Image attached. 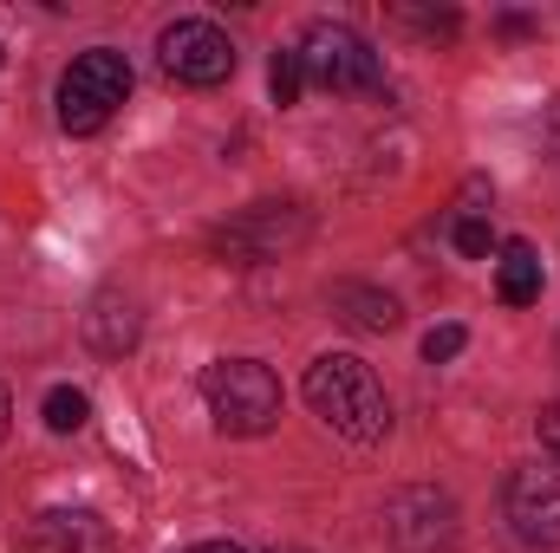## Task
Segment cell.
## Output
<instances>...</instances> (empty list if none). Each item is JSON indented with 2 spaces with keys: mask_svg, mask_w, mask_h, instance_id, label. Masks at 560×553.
I'll return each instance as SVG.
<instances>
[{
  "mask_svg": "<svg viewBox=\"0 0 560 553\" xmlns=\"http://www.w3.org/2000/svg\"><path fill=\"white\" fill-rule=\"evenodd\" d=\"M450 235H456V255H469V261H482V255L495 248V228H489L482 215H463V222H456Z\"/></svg>",
  "mask_w": 560,
  "mask_h": 553,
  "instance_id": "obj_15",
  "label": "cell"
},
{
  "mask_svg": "<svg viewBox=\"0 0 560 553\" xmlns=\"http://www.w3.org/2000/svg\"><path fill=\"white\" fill-rule=\"evenodd\" d=\"M306 242V215L293 202H255L248 215H235L229 228L209 235V248L229 261V268H255V261H275L280 248Z\"/></svg>",
  "mask_w": 560,
  "mask_h": 553,
  "instance_id": "obj_5",
  "label": "cell"
},
{
  "mask_svg": "<svg viewBox=\"0 0 560 553\" xmlns=\"http://www.w3.org/2000/svg\"><path fill=\"white\" fill-rule=\"evenodd\" d=\"M85 416H92V398H85L79 385H52V391H46V430H52V436L85 430Z\"/></svg>",
  "mask_w": 560,
  "mask_h": 553,
  "instance_id": "obj_13",
  "label": "cell"
},
{
  "mask_svg": "<svg viewBox=\"0 0 560 553\" xmlns=\"http://www.w3.org/2000/svg\"><path fill=\"white\" fill-rule=\"evenodd\" d=\"M268 85H275V105H300V92H306V66H300V52H275V66H268Z\"/></svg>",
  "mask_w": 560,
  "mask_h": 553,
  "instance_id": "obj_14",
  "label": "cell"
},
{
  "mask_svg": "<svg viewBox=\"0 0 560 553\" xmlns=\"http://www.w3.org/2000/svg\"><path fill=\"white\" fill-rule=\"evenodd\" d=\"M306 404H313V416H319L326 430H339V436L359 443V449L385 443V430H392L385 385H378L372 365L352 358V352H319V358L306 365Z\"/></svg>",
  "mask_w": 560,
  "mask_h": 553,
  "instance_id": "obj_1",
  "label": "cell"
},
{
  "mask_svg": "<svg viewBox=\"0 0 560 553\" xmlns=\"http://www.w3.org/2000/svg\"><path fill=\"white\" fill-rule=\"evenodd\" d=\"M332 313L346 326H359V332H392L398 326V299L378 293V286H359V280H339L332 286Z\"/></svg>",
  "mask_w": 560,
  "mask_h": 553,
  "instance_id": "obj_10",
  "label": "cell"
},
{
  "mask_svg": "<svg viewBox=\"0 0 560 553\" xmlns=\"http://www.w3.org/2000/svg\"><path fill=\"white\" fill-rule=\"evenodd\" d=\"M189 553H242V548H229V541H202V548H189Z\"/></svg>",
  "mask_w": 560,
  "mask_h": 553,
  "instance_id": "obj_19",
  "label": "cell"
},
{
  "mask_svg": "<svg viewBox=\"0 0 560 553\" xmlns=\"http://www.w3.org/2000/svg\"><path fill=\"white\" fill-rule=\"evenodd\" d=\"M20 553H112V534L85 508H46V515L26 521Z\"/></svg>",
  "mask_w": 560,
  "mask_h": 553,
  "instance_id": "obj_9",
  "label": "cell"
},
{
  "mask_svg": "<svg viewBox=\"0 0 560 553\" xmlns=\"http://www.w3.org/2000/svg\"><path fill=\"white\" fill-rule=\"evenodd\" d=\"M85 339H92L105 358H118V352H131V345H138V313H131V306H118V299H98V306H92V319H85Z\"/></svg>",
  "mask_w": 560,
  "mask_h": 553,
  "instance_id": "obj_12",
  "label": "cell"
},
{
  "mask_svg": "<svg viewBox=\"0 0 560 553\" xmlns=\"http://www.w3.org/2000/svg\"><path fill=\"white\" fill-rule=\"evenodd\" d=\"M293 52H300L306 79L326 85V92H346V98H352V92H378V85H385L378 52H372L352 26H339V20H313L306 39H300Z\"/></svg>",
  "mask_w": 560,
  "mask_h": 553,
  "instance_id": "obj_4",
  "label": "cell"
},
{
  "mask_svg": "<svg viewBox=\"0 0 560 553\" xmlns=\"http://www.w3.org/2000/svg\"><path fill=\"white\" fill-rule=\"evenodd\" d=\"M541 255L528 248V242H502V261H495V293L509 299V306H535L541 299Z\"/></svg>",
  "mask_w": 560,
  "mask_h": 553,
  "instance_id": "obj_11",
  "label": "cell"
},
{
  "mask_svg": "<svg viewBox=\"0 0 560 553\" xmlns=\"http://www.w3.org/2000/svg\"><path fill=\"white\" fill-rule=\"evenodd\" d=\"M541 443H548V449L560 456V398L548 404V411H541Z\"/></svg>",
  "mask_w": 560,
  "mask_h": 553,
  "instance_id": "obj_17",
  "label": "cell"
},
{
  "mask_svg": "<svg viewBox=\"0 0 560 553\" xmlns=\"http://www.w3.org/2000/svg\"><path fill=\"white\" fill-rule=\"evenodd\" d=\"M125 98H131V59L112 52V46H92V52H79V59L66 66V79H59V125H66L72 138H92V131L112 125V111H118Z\"/></svg>",
  "mask_w": 560,
  "mask_h": 553,
  "instance_id": "obj_3",
  "label": "cell"
},
{
  "mask_svg": "<svg viewBox=\"0 0 560 553\" xmlns=\"http://www.w3.org/2000/svg\"><path fill=\"white\" fill-rule=\"evenodd\" d=\"M463 345H469V332H463V326H430V332H423V358H430V365L456 358Z\"/></svg>",
  "mask_w": 560,
  "mask_h": 553,
  "instance_id": "obj_16",
  "label": "cell"
},
{
  "mask_svg": "<svg viewBox=\"0 0 560 553\" xmlns=\"http://www.w3.org/2000/svg\"><path fill=\"white\" fill-rule=\"evenodd\" d=\"M7 430H13V398L0 391V443H7Z\"/></svg>",
  "mask_w": 560,
  "mask_h": 553,
  "instance_id": "obj_18",
  "label": "cell"
},
{
  "mask_svg": "<svg viewBox=\"0 0 560 553\" xmlns=\"http://www.w3.org/2000/svg\"><path fill=\"white\" fill-rule=\"evenodd\" d=\"M156 59L176 85H222L235 72V46L215 20H170L156 39Z\"/></svg>",
  "mask_w": 560,
  "mask_h": 553,
  "instance_id": "obj_6",
  "label": "cell"
},
{
  "mask_svg": "<svg viewBox=\"0 0 560 553\" xmlns=\"http://www.w3.org/2000/svg\"><path fill=\"white\" fill-rule=\"evenodd\" d=\"M502 515L522 548H560V469H515L502 489Z\"/></svg>",
  "mask_w": 560,
  "mask_h": 553,
  "instance_id": "obj_8",
  "label": "cell"
},
{
  "mask_svg": "<svg viewBox=\"0 0 560 553\" xmlns=\"http://www.w3.org/2000/svg\"><path fill=\"white\" fill-rule=\"evenodd\" d=\"M202 404L222 436H268L280 423V378L261 358H215L202 372Z\"/></svg>",
  "mask_w": 560,
  "mask_h": 553,
  "instance_id": "obj_2",
  "label": "cell"
},
{
  "mask_svg": "<svg viewBox=\"0 0 560 553\" xmlns=\"http://www.w3.org/2000/svg\"><path fill=\"white\" fill-rule=\"evenodd\" d=\"M385 541L398 553H450L456 548V502L443 489H398L385 502Z\"/></svg>",
  "mask_w": 560,
  "mask_h": 553,
  "instance_id": "obj_7",
  "label": "cell"
},
{
  "mask_svg": "<svg viewBox=\"0 0 560 553\" xmlns=\"http://www.w3.org/2000/svg\"><path fill=\"white\" fill-rule=\"evenodd\" d=\"M280 553H300V548H280Z\"/></svg>",
  "mask_w": 560,
  "mask_h": 553,
  "instance_id": "obj_20",
  "label": "cell"
}]
</instances>
